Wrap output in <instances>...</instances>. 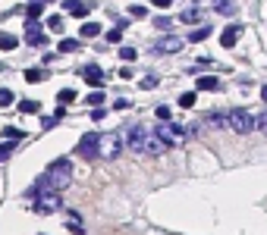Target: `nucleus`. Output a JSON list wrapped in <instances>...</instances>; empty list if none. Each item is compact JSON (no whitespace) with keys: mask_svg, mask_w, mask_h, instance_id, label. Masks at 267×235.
<instances>
[{"mask_svg":"<svg viewBox=\"0 0 267 235\" xmlns=\"http://www.w3.org/2000/svg\"><path fill=\"white\" fill-rule=\"evenodd\" d=\"M183 38H176V35H164V38H160V41L154 44V53H164V57H167V53H179V50H183Z\"/></svg>","mask_w":267,"mask_h":235,"instance_id":"obj_8","label":"nucleus"},{"mask_svg":"<svg viewBox=\"0 0 267 235\" xmlns=\"http://www.w3.org/2000/svg\"><path fill=\"white\" fill-rule=\"evenodd\" d=\"M198 91H220V78L217 76H195Z\"/></svg>","mask_w":267,"mask_h":235,"instance_id":"obj_13","label":"nucleus"},{"mask_svg":"<svg viewBox=\"0 0 267 235\" xmlns=\"http://www.w3.org/2000/svg\"><path fill=\"white\" fill-rule=\"evenodd\" d=\"M123 31H126V22H119L117 29H110V31H107V41H110V44H117L119 38H123Z\"/></svg>","mask_w":267,"mask_h":235,"instance_id":"obj_25","label":"nucleus"},{"mask_svg":"<svg viewBox=\"0 0 267 235\" xmlns=\"http://www.w3.org/2000/svg\"><path fill=\"white\" fill-rule=\"evenodd\" d=\"M13 47H19V38L10 31H0V50H13Z\"/></svg>","mask_w":267,"mask_h":235,"instance_id":"obj_18","label":"nucleus"},{"mask_svg":"<svg viewBox=\"0 0 267 235\" xmlns=\"http://www.w3.org/2000/svg\"><path fill=\"white\" fill-rule=\"evenodd\" d=\"M101 100H104V94H101V88H98V91H91L88 97H85V104H91V107H101Z\"/></svg>","mask_w":267,"mask_h":235,"instance_id":"obj_31","label":"nucleus"},{"mask_svg":"<svg viewBox=\"0 0 267 235\" xmlns=\"http://www.w3.org/2000/svg\"><path fill=\"white\" fill-rule=\"evenodd\" d=\"M242 25H226V29H223V35H220V44H223L226 47V50H230V47H236V41H239V38H242Z\"/></svg>","mask_w":267,"mask_h":235,"instance_id":"obj_10","label":"nucleus"},{"mask_svg":"<svg viewBox=\"0 0 267 235\" xmlns=\"http://www.w3.org/2000/svg\"><path fill=\"white\" fill-rule=\"evenodd\" d=\"M72 100H76V91H72V88H63V91L57 94V104H60V107H69Z\"/></svg>","mask_w":267,"mask_h":235,"instance_id":"obj_22","label":"nucleus"},{"mask_svg":"<svg viewBox=\"0 0 267 235\" xmlns=\"http://www.w3.org/2000/svg\"><path fill=\"white\" fill-rule=\"evenodd\" d=\"M145 151H148V154H164L167 144H164L160 138H151V135H148V141H145Z\"/></svg>","mask_w":267,"mask_h":235,"instance_id":"obj_19","label":"nucleus"},{"mask_svg":"<svg viewBox=\"0 0 267 235\" xmlns=\"http://www.w3.org/2000/svg\"><path fill=\"white\" fill-rule=\"evenodd\" d=\"M179 19L189 22V25H195V22H201V19H204V10H201V6H189V10H183V16H179Z\"/></svg>","mask_w":267,"mask_h":235,"instance_id":"obj_14","label":"nucleus"},{"mask_svg":"<svg viewBox=\"0 0 267 235\" xmlns=\"http://www.w3.org/2000/svg\"><path fill=\"white\" fill-rule=\"evenodd\" d=\"M3 135L10 138V141H22V138H25V132H22V129H16V125H6Z\"/></svg>","mask_w":267,"mask_h":235,"instance_id":"obj_26","label":"nucleus"},{"mask_svg":"<svg viewBox=\"0 0 267 235\" xmlns=\"http://www.w3.org/2000/svg\"><path fill=\"white\" fill-rule=\"evenodd\" d=\"M214 10H217L220 16H233V13H236V3H233V0H214Z\"/></svg>","mask_w":267,"mask_h":235,"instance_id":"obj_17","label":"nucleus"},{"mask_svg":"<svg viewBox=\"0 0 267 235\" xmlns=\"http://www.w3.org/2000/svg\"><path fill=\"white\" fill-rule=\"evenodd\" d=\"M195 100H198V94H195V91L179 94V107H185V110H189V107H195Z\"/></svg>","mask_w":267,"mask_h":235,"instance_id":"obj_24","label":"nucleus"},{"mask_svg":"<svg viewBox=\"0 0 267 235\" xmlns=\"http://www.w3.org/2000/svg\"><path fill=\"white\" fill-rule=\"evenodd\" d=\"M138 85H142V88H145V91H151V88H157V76H145V78H142V82H138Z\"/></svg>","mask_w":267,"mask_h":235,"instance_id":"obj_36","label":"nucleus"},{"mask_svg":"<svg viewBox=\"0 0 267 235\" xmlns=\"http://www.w3.org/2000/svg\"><path fill=\"white\" fill-rule=\"evenodd\" d=\"M0 72H3V66H0Z\"/></svg>","mask_w":267,"mask_h":235,"instance_id":"obj_44","label":"nucleus"},{"mask_svg":"<svg viewBox=\"0 0 267 235\" xmlns=\"http://www.w3.org/2000/svg\"><path fill=\"white\" fill-rule=\"evenodd\" d=\"M129 107H132V100H126V97H119V100H117V104H113V110H129Z\"/></svg>","mask_w":267,"mask_h":235,"instance_id":"obj_40","label":"nucleus"},{"mask_svg":"<svg viewBox=\"0 0 267 235\" xmlns=\"http://www.w3.org/2000/svg\"><path fill=\"white\" fill-rule=\"evenodd\" d=\"M255 129H261L267 135V113H261V116H255Z\"/></svg>","mask_w":267,"mask_h":235,"instance_id":"obj_39","label":"nucleus"},{"mask_svg":"<svg viewBox=\"0 0 267 235\" xmlns=\"http://www.w3.org/2000/svg\"><path fill=\"white\" fill-rule=\"evenodd\" d=\"M25 41L29 44H44L48 38L41 35V25H38V19H29V31H25Z\"/></svg>","mask_w":267,"mask_h":235,"instance_id":"obj_12","label":"nucleus"},{"mask_svg":"<svg viewBox=\"0 0 267 235\" xmlns=\"http://www.w3.org/2000/svg\"><path fill=\"white\" fill-rule=\"evenodd\" d=\"M154 116L160 119V123H170V107H167V104H164V107H157V110H154Z\"/></svg>","mask_w":267,"mask_h":235,"instance_id":"obj_35","label":"nucleus"},{"mask_svg":"<svg viewBox=\"0 0 267 235\" xmlns=\"http://www.w3.org/2000/svg\"><path fill=\"white\" fill-rule=\"evenodd\" d=\"M119 57H123L126 63H132V60L138 57V50H135V47H123V50H119Z\"/></svg>","mask_w":267,"mask_h":235,"instance_id":"obj_34","label":"nucleus"},{"mask_svg":"<svg viewBox=\"0 0 267 235\" xmlns=\"http://www.w3.org/2000/svg\"><path fill=\"white\" fill-rule=\"evenodd\" d=\"M204 38H211V25H201V29H195V31L189 35V41L198 44V41H204Z\"/></svg>","mask_w":267,"mask_h":235,"instance_id":"obj_20","label":"nucleus"},{"mask_svg":"<svg viewBox=\"0 0 267 235\" xmlns=\"http://www.w3.org/2000/svg\"><path fill=\"white\" fill-rule=\"evenodd\" d=\"M57 50L60 53H76V50H82V41H79V38H63Z\"/></svg>","mask_w":267,"mask_h":235,"instance_id":"obj_16","label":"nucleus"},{"mask_svg":"<svg viewBox=\"0 0 267 235\" xmlns=\"http://www.w3.org/2000/svg\"><path fill=\"white\" fill-rule=\"evenodd\" d=\"M145 13H148V10H145V6H142V3H135V6H129V16H132V19H142V16H145Z\"/></svg>","mask_w":267,"mask_h":235,"instance_id":"obj_38","label":"nucleus"},{"mask_svg":"<svg viewBox=\"0 0 267 235\" xmlns=\"http://www.w3.org/2000/svg\"><path fill=\"white\" fill-rule=\"evenodd\" d=\"M157 138L164 141L167 151H170V147H183L189 135H185V129H183V125H176V123H160L157 125Z\"/></svg>","mask_w":267,"mask_h":235,"instance_id":"obj_5","label":"nucleus"},{"mask_svg":"<svg viewBox=\"0 0 267 235\" xmlns=\"http://www.w3.org/2000/svg\"><path fill=\"white\" fill-rule=\"evenodd\" d=\"M13 104V91L10 88H0V107H10Z\"/></svg>","mask_w":267,"mask_h":235,"instance_id":"obj_37","label":"nucleus"},{"mask_svg":"<svg viewBox=\"0 0 267 235\" xmlns=\"http://www.w3.org/2000/svg\"><path fill=\"white\" fill-rule=\"evenodd\" d=\"M25 82H32V85L44 82V72L41 69H25Z\"/></svg>","mask_w":267,"mask_h":235,"instance_id":"obj_28","label":"nucleus"},{"mask_svg":"<svg viewBox=\"0 0 267 235\" xmlns=\"http://www.w3.org/2000/svg\"><path fill=\"white\" fill-rule=\"evenodd\" d=\"M25 13H29V19H38L44 13V0H29V10Z\"/></svg>","mask_w":267,"mask_h":235,"instance_id":"obj_21","label":"nucleus"},{"mask_svg":"<svg viewBox=\"0 0 267 235\" xmlns=\"http://www.w3.org/2000/svg\"><path fill=\"white\" fill-rule=\"evenodd\" d=\"M63 10L69 13V16H88L91 3H85V0H63Z\"/></svg>","mask_w":267,"mask_h":235,"instance_id":"obj_11","label":"nucleus"},{"mask_svg":"<svg viewBox=\"0 0 267 235\" xmlns=\"http://www.w3.org/2000/svg\"><path fill=\"white\" fill-rule=\"evenodd\" d=\"M151 3H154L157 10H167V6H173V0H151Z\"/></svg>","mask_w":267,"mask_h":235,"instance_id":"obj_41","label":"nucleus"},{"mask_svg":"<svg viewBox=\"0 0 267 235\" xmlns=\"http://www.w3.org/2000/svg\"><path fill=\"white\" fill-rule=\"evenodd\" d=\"M57 125V116H44V129H53Z\"/></svg>","mask_w":267,"mask_h":235,"instance_id":"obj_43","label":"nucleus"},{"mask_svg":"<svg viewBox=\"0 0 267 235\" xmlns=\"http://www.w3.org/2000/svg\"><path fill=\"white\" fill-rule=\"evenodd\" d=\"M154 29H160V31H170V29H173V22H170L167 16H157V19H154Z\"/></svg>","mask_w":267,"mask_h":235,"instance_id":"obj_32","label":"nucleus"},{"mask_svg":"<svg viewBox=\"0 0 267 235\" xmlns=\"http://www.w3.org/2000/svg\"><path fill=\"white\" fill-rule=\"evenodd\" d=\"M66 229H69L72 235H85V226H82V217H79V213H69V217H66Z\"/></svg>","mask_w":267,"mask_h":235,"instance_id":"obj_15","label":"nucleus"},{"mask_svg":"<svg viewBox=\"0 0 267 235\" xmlns=\"http://www.w3.org/2000/svg\"><path fill=\"white\" fill-rule=\"evenodd\" d=\"M13 151H16V141H3V144H0V163H3V160H10Z\"/></svg>","mask_w":267,"mask_h":235,"instance_id":"obj_27","label":"nucleus"},{"mask_svg":"<svg viewBox=\"0 0 267 235\" xmlns=\"http://www.w3.org/2000/svg\"><path fill=\"white\" fill-rule=\"evenodd\" d=\"M79 154H82L85 160H95L98 157V132H85L82 138H79Z\"/></svg>","mask_w":267,"mask_h":235,"instance_id":"obj_7","label":"nucleus"},{"mask_svg":"<svg viewBox=\"0 0 267 235\" xmlns=\"http://www.w3.org/2000/svg\"><path fill=\"white\" fill-rule=\"evenodd\" d=\"M82 78L91 85V88H101L104 85V69L98 63H88V66H82Z\"/></svg>","mask_w":267,"mask_h":235,"instance_id":"obj_9","label":"nucleus"},{"mask_svg":"<svg viewBox=\"0 0 267 235\" xmlns=\"http://www.w3.org/2000/svg\"><path fill=\"white\" fill-rule=\"evenodd\" d=\"M79 35H82V38H98V35H101V25H95V22H85Z\"/></svg>","mask_w":267,"mask_h":235,"instance_id":"obj_23","label":"nucleus"},{"mask_svg":"<svg viewBox=\"0 0 267 235\" xmlns=\"http://www.w3.org/2000/svg\"><path fill=\"white\" fill-rule=\"evenodd\" d=\"M123 135V144L129 147V151H138V154H145V141H148V129L145 125H129L126 132H119Z\"/></svg>","mask_w":267,"mask_h":235,"instance_id":"obj_6","label":"nucleus"},{"mask_svg":"<svg viewBox=\"0 0 267 235\" xmlns=\"http://www.w3.org/2000/svg\"><path fill=\"white\" fill-rule=\"evenodd\" d=\"M41 235H44V232H41Z\"/></svg>","mask_w":267,"mask_h":235,"instance_id":"obj_45","label":"nucleus"},{"mask_svg":"<svg viewBox=\"0 0 267 235\" xmlns=\"http://www.w3.org/2000/svg\"><path fill=\"white\" fill-rule=\"evenodd\" d=\"M123 151V135L119 132H104L98 135V157L101 160H117Z\"/></svg>","mask_w":267,"mask_h":235,"instance_id":"obj_3","label":"nucleus"},{"mask_svg":"<svg viewBox=\"0 0 267 235\" xmlns=\"http://www.w3.org/2000/svg\"><path fill=\"white\" fill-rule=\"evenodd\" d=\"M48 188L53 191H63V188L72 185V160L69 157H57L48 163V170H44V179H41Z\"/></svg>","mask_w":267,"mask_h":235,"instance_id":"obj_1","label":"nucleus"},{"mask_svg":"<svg viewBox=\"0 0 267 235\" xmlns=\"http://www.w3.org/2000/svg\"><path fill=\"white\" fill-rule=\"evenodd\" d=\"M91 119H95V123H98V119H104V110H101V107H95V110H91Z\"/></svg>","mask_w":267,"mask_h":235,"instance_id":"obj_42","label":"nucleus"},{"mask_svg":"<svg viewBox=\"0 0 267 235\" xmlns=\"http://www.w3.org/2000/svg\"><path fill=\"white\" fill-rule=\"evenodd\" d=\"M29 201H32V210L35 213H57L63 210V201H60V191H53V188H48L44 182H38L35 188L29 191Z\"/></svg>","mask_w":267,"mask_h":235,"instance_id":"obj_2","label":"nucleus"},{"mask_svg":"<svg viewBox=\"0 0 267 235\" xmlns=\"http://www.w3.org/2000/svg\"><path fill=\"white\" fill-rule=\"evenodd\" d=\"M226 125H230L233 132H239V135H249V132L255 129V116H251L249 110H242V107H233V110L226 113Z\"/></svg>","mask_w":267,"mask_h":235,"instance_id":"obj_4","label":"nucleus"},{"mask_svg":"<svg viewBox=\"0 0 267 235\" xmlns=\"http://www.w3.org/2000/svg\"><path fill=\"white\" fill-rule=\"evenodd\" d=\"M208 123H214V129H223V125H226V113H211Z\"/></svg>","mask_w":267,"mask_h":235,"instance_id":"obj_30","label":"nucleus"},{"mask_svg":"<svg viewBox=\"0 0 267 235\" xmlns=\"http://www.w3.org/2000/svg\"><path fill=\"white\" fill-rule=\"evenodd\" d=\"M19 110H22V113H38V110H41V104H38V100H22V104H19Z\"/></svg>","mask_w":267,"mask_h":235,"instance_id":"obj_29","label":"nucleus"},{"mask_svg":"<svg viewBox=\"0 0 267 235\" xmlns=\"http://www.w3.org/2000/svg\"><path fill=\"white\" fill-rule=\"evenodd\" d=\"M48 29L60 35V31H63V19H60V16H50V19H48Z\"/></svg>","mask_w":267,"mask_h":235,"instance_id":"obj_33","label":"nucleus"}]
</instances>
